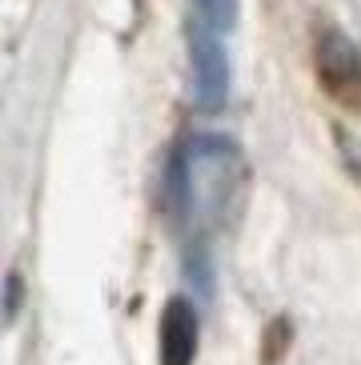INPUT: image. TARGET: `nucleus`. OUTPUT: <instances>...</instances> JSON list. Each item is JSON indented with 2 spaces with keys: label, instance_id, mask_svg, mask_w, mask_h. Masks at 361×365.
<instances>
[{
  "label": "nucleus",
  "instance_id": "f257e3e1",
  "mask_svg": "<svg viewBox=\"0 0 361 365\" xmlns=\"http://www.w3.org/2000/svg\"><path fill=\"white\" fill-rule=\"evenodd\" d=\"M237 185H241V149L233 137L201 133L185 145L173 193H177L180 225L189 233V273H197L205 289H209L205 241H209V233L221 229L225 213L237 197Z\"/></svg>",
  "mask_w": 361,
  "mask_h": 365
},
{
  "label": "nucleus",
  "instance_id": "f03ea898",
  "mask_svg": "<svg viewBox=\"0 0 361 365\" xmlns=\"http://www.w3.org/2000/svg\"><path fill=\"white\" fill-rule=\"evenodd\" d=\"M189 65H193V101L201 113H221L229 101V56H225L217 29L197 16L189 21Z\"/></svg>",
  "mask_w": 361,
  "mask_h": 365
},
{
  "label": "nucleus",
  "instance_id": "7ed1b4c3",
  "mask_svg": "<svg viewBox=\"0 0 361 365\" xmlns=\"http://www.w3.org/2000/svg\"><path fill=\"white\" fill-rule=\"evenodd\" d=\"M201 322L189 297H173L161 313V365H193L197 361Z\"/></svg>",
  "mask_w": 361,
  "mask_h": 365
},
{
  "label": "nucleus",
  "instance_id": "20e7f679",
  "mask_svg": "<svg viewBox=\"0 0 361 365\" xmlns=\"http://www.w3.org/2000/svg\"><path fill=\"white\" fill-rule=\"evenodd\" d=\"M197 4V16H201L209 29H217V33H233L237 29V0H193Z\"/></svg>",
  "mask_w": 361,
  "mask_h": 365
},
{
  "label": "nucleus",
  "instance_id": "39448f33",
  "mask_svg": "<svg viewBox=\"0 0 361 365\" xmlns=\"http://www.w3.org/2000/svg\"><path fill=\"white\" fill-rule=\"evenodd\" d=\"M16 309H21V277L12 273V277H9V293H4V317L16 322Z\"/></svg>",
  "mask_w": 361,
  "mask_h": 365
}]
</instances>
